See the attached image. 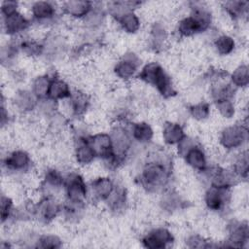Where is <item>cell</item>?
Segmentation results:
<instances>
[{"mask_svg":"<svg viewBox=\"0 0 249 249\" xmlns=\"http://www.w3.org/2000/svg\"><path fill=\"white\" fill-rule=\"evenodd\" d=\"M139 77L143 81L155 86L163 96H171L174 93L170 78L156 62L147 64L142 69Z\"/></svg>","mask_w":249,"mask_h":249,"instance_id":"obj_1","label":"cell"},{"mask_svg":"<svg viewBox=\"0 0 249 249\" xmlns=\"http://www.w3.org/2000/svg\"><path fill=\"white\" fill-rule=\"evenodd\" d=\"M141 179L146 187H160L167 179V169L165 164L160 160L148 162L142 170Z\"/></svg>","mask_w":249,"mask_h":249,"instance_id":"obj_2","label":"cell"},{"mask_svg":"<svg viewBox=\"0 0 249 249\" xmlns=\"http://www.w3.org/2000/svg\"><path fill=\"white\" fill-rule=\"evenodd\" d=\"M248 136L247 127L240 124H234L226 127L221 135V143L227 149H235L240 147Z\"/></svg>","mask_w":249,"mask_h":249,"instance_id":"obj_3","label":"cell"},{"mask_svg":"<svg viewBox=\"0 0 249 249\" xmlns=\"http://www.w3.org/2000/svg\"><path fill=\"white\" fill-rule=\"evenodd\" d=\"M88 142L93 150L95 156L102 157L106 160H115L116 156L113 151L111 136L105 133H99L88 139Z\"/></svg>","mask_w":249,"mask_h":249,"instance_id":"obj_4","label":"cell"},{"mask_svg":"<svg viewBox=\"0 0 249 249\" xmlns=\"http://www.w3.org/2000/svg\"><path fill=\"white\" fill-rule=\"evenodd\" d=\"M66 195L69 202L82 203L87 196V188L83 178L78 174H71L65 182Z\"/></svg>","mask_w":249,"mask_h":249,"instance_id":"obj_5","label":"cell"},{"mask_svg":"<svg viewBox=\"0 0 249 249\" xmlns=\"http://www.w3.org/2000/svg\"><path fill=\"white\" fill-rule=\"evenodd\" d=\"M173 241L172 234L163 228L156 229L143 238V244L148 248L160 249L166 246L167 243Z\"/></svg>","mask_w":249,"mask_h":249,"instance_id":"obj_6","label":"cell"},{"mask_svg":"<svg viewBox=\"0 0 249 249\" xmlns=\"http://www.w3.org/2000/svg\"><path fill=\"white\" fill-rule=\"evenodd\" d=\"M228 189L229 188H222L216 186L210 187L205 195V202L208 208L212 210L220 209L226 202Z\"/></svg>","mask_w":249,"mask_h":249,"instance_id":"obj_7","label":"cell"},{"mask_svg":"<svg viewBox=\"0 0 249 249\" xmlns=\"http://www.w3.org/2000/svg\"><path fill=\"white\" fill-rule=\"evenodd\" d=\"M112 146L115 156L121 157L125 155L126 151L130 147V137L128 133L123 128H116L111 136Z\"/></svg>","mask_w":249,"mask_h":249,"instance_id":"obj_8","label":"cell"},{"mask_svg":"<svg viewBox=\"0 0 249 249\" xmlns=\"http://www.w3.org/2000/svg\"><path fill=\"white\" fill-rule=\"evenodd\" d=\"M137 58L134 54H129L124 57L121 61H119L115 67V73L117 74L118 77L122 79H129L131 78L138 66Z\"/></svg>","mask_w":249,"mask_h":249,"instance_id":"obj_9","label":"cell"},{"mask_svg":"<svg viewBox=\"0 0 249 249\" xmlns=\"http://www.w3.org/2000/svg\"><path fill=\"white\" fill-rule=\"evenodd\" d=\"M186 161L193 168L197 170H204L206 167V158L203 151L196 146H191L184 154Z\"/></svg>","mask_w":249,"mask_h":249,"instance_id":"obj_10","label":"cell"},{"mask_svg":"<svg viewBox=\"0 0 249 249\" xmlns=\"http://www.w3.org/2000/svg\"><path fill=\"white\" fill-rule=\"evenodd\" d=\"M63 9L66 14L74 18L86 17L91 11V3L89 1H68L64 3Z\"/></svg>","mask_w":249,"mask_h":249,"instance_id":"obj_11","label":"cell"},{"mask_svg":"<svg viewBox=\"0 0 249 249\" xmlns=\"http://www.w3.org/2000/svg\"><path fill=\"white\" fill-rule=\"evenodd\" d=\"M162 137L167 144H179L184 138L185 134L180 124L168 123L164 125L162 130Z\"/></svg>","mask_w":249,"mask_h":249,"instance_id":"obj_12","label":"cell"},{"mask_svg":"<svg viewBox=\"0 0 249 249\" xmlns=\"http://www.w3.org/2000/svg\"><path fill=\"white\" fill-rule=\"evenodd\" d=\"M114 184L109 178H98L92 182V191L99 199H108L114 192Z\"/></svg>","mask_w":249,"mask_h":249,"instance_id":"obj_13","label":"cell"},{"mask_svg":"<svg viewBox=\"0 0 249 249\" xmlns=\"http://www.w3.org/2000/svg\"><path fill=\"white\" fill-rule=\"evenodd\" d=\"M70 89L68 85L58 79L51 80L49 91H48V97L53 100H58V99H64L67 97H70Z\"/></svg>","mask_w":249,"mask_h":249,"instance_id":"obj_14","label":"cell"},{"mask_svg":"<svg viewBox=\"0 0 249 249\" xmlns=\"http://www.w3.org/2000/svg\"><path fill=\"white\" fill-rule=\"evenodd\" d=\"M28 22L25 18L19 13L16 12L5 18V26L8 33H17L19 32L27 26Z\"/></svg>","mask_w":249,"mask_h":249,"instance_id":"obj_15","label":"cell"},{"mask_svg":"<svg viewBox=\"0 0 249 249\" xmlns=\"http://www.w3.org/2000/svg\"><path fill=\"white\" fill-rule=\"evenodd\" d=\"M37 210L41 219L45 221H50L57 215L59 211V206L53 199L46 198L40 202Z\"/></svg>","mask_w":249,"mask_h":249,"instance_id":"obj_16","label":"cell"},{"mask_svg":"<svg viewBox=\"0 0 249 249\" xmlns=\"http://www.w3.org/2000/svg\"><path fill=\"white\" fill-rule=\"evenodd\" d=\"M30 159L28 155L23 151H16L10 155L6 160L8 167L15 170H22L28 166Z\"/></svg>","mask_w":249,"mask_h":249,"instance_id":"obj_17","label":"cell"},{"mask_svg":"<svg viewBox=\"0 0 249 249\" xmlns=\"http://www.w3.org/2000/svg\"><path fill=\"white\" fill-rule=\"evenodd\" d=\"M32 15L39 20L49 19L54 15V8L50 2H36L32 6Z\"/></svg>","mask_w":249,"mask_h":249,"instance_id":"obj_18","label":"cell"},{"mask_svg":"<svg viewBox=\"0 0 249 249\" xmlns=\"http://www.w3.org/2000/svg\"><path fill=\"white\" fill-rule=\"evenodd\" d=\"M122 27L129 33H134L139 29L140 21L138 17L131 11H127L117 18Z\"/></svg>","mask_w":249,"mask_h":249,"instance_id":"obj_19","label":"cell"},{"mask_svg":"<svg viewBox=\"0 0 249 249\" xmlns=\"http://www.w3.org/2000/svg\"><path fill=\"white\" fill-rule=\"evenodd\" d=\"M76 160L81 164H88L91 162L95 157V154L89 146L88 140L83 141L76 149Z\"/></svg>","mask_w":249,"mask_h":249,"instance_id":"obj_20","label":"cell"},{"mask_svg":"<svg viewBox=\"0 0 249 249\" xmlns=\"http://www.w3.org/2000/svg\"><path fill=\"white\" fill-rule=\"evenodd\" d=\"M132 136L141 143L149 142L153 137V129L146 123H138L132 128Z\"/></svg>","mask_w":249,"mask_h":249,"instance_id":"obj_21","label":"cell"},{"mask_svg":"<svg viewBox=\"0 0 249 249\" xmlns=\"http://www.w3.org/2000/svg\"><path fill=\"white\" fill-rule=\"evenodd\" d=\"M248 240V227L247 224L238 225L233 229L230 235V242L232 246H242Z\"/></svg>","mask_w":249,"mask_h":249,"instance_id":"obj_22","label":"cell"},{"mask_svg":"<svg viewBox=\"0 0 249 249\" xmlns=\"http://www.w3.org/2000/svg\"><path fill=\"white\" fill-rule=\"evenodd\" d=\"M231 82L235 87H246L249 82V70L247 65L238 66L231 74Z\"/></svg>","mask_w":249,"mask_h":249,"instance_id":"obj_23","label":"cell"},{"mask_svg":"<svg viewBox=\"0 0 249 249\" xmlns=\"http://www.w3.org/2000/svg\"><path fill=\"white\" fill-rule=\"evenodd\" d=\"M215 48L220 54L226 55L231 53L235 46L234 40L228 35H222L215 41Z\"/></svg>","mask_w":249,"mask_h":249,"instance_id":"obj_24","label":"cell"},{"mask_svg":"<svg viewBox=\"0 0 249 249\" xmlns=\"http://www.w3.org/2000/svg\"><path fill=\"white\" fill-rule=\"evenodd\" d=\"M227 12L234 18H240L247 13L248 2L244 1H230L226 3Z\"/></svg>","mask_w":249,"mask_h":249,"instance_id":"obj_25","label":"cell"},{"mask_svg":"<svg viewBox=\"0 0 249 249\" xmlns=\"http://www.w3.org/2000/svg\"><path fill=\"white\" fill-rule=\"evenodd\" d=\"M51 80L47 76L38 77L33 83V93L38 97H44L48 95Z\"/></svg>","mask_w":249,"mask_h":249,"instance_id":"obj_26","label":"cell"},{"mask_svg":"<svg viewBox=\"0 0 249 249\" xmlns=\"http://www.w3.org/2000/svg\"><path fill=\"white\" fill-rule=\"evenodd\" d=\"M35 97L28 91H21L17 95L16 103L21 110H31L35 105Z\"/></svg>","mask_w":249,"mask_h":249,"instance_id":"obj_27","label":"cell"},{"mask_svg":"<svg viewBox=\"0 0 249 249\" xmlns=\"http://www.w3.org/2000/svg\"><path fill=\"white\" fill-rule=\"evenodd\" d=\"M233 89L231 85H218L212 89V95L216 101L230 99L232 96Z\"/></svg>","mask_w":249,"mask_h":249,"instance_id":"obj_28","label":"cell"},{"mask_svg":"<svg viewBox=\"0 0 249 249\" xmlns=\"http://www.w3.org/2000/svg\"><path fill=\"white\" fill-rule=\"evenodd\" d=\"M216 106L221 113L222 116L225 118H231L234 115V106L230 99H223L216 101Z\"/></svg>","mask_w":249,"mask_h":249,"instance_id":"obj_29","label":"cell"},{"mask_svg":"<svg viewBox=\"0 0 249 249\" xmlns=\"http://www.w3.org/2000/svg\"><path fill=\"white\" fill-rule=\"evenodd\" d=\"M234 172L241 177H246L248 173V156L247 153H242L234 163Z\"/></svg>","mask_w":249,"mask_h":249,"instance_id":"obj_30","label":"cell"},{"mask_svg":"<svg viewBox=\"0 0 249 249\" xmlns=\"http://www.w3.org/2000/svg\"><path fill=\"white\" fill-rule=\"evenodd\" d=\"M191 114L196 120H204L209 115V106L204 102L198 103L191 108Z\"/></svg>","mask_w":249,"mask_h":249,"instance_id":"obj_31","label":"cell"},{"mask_svg":"<svg viewBox=\"0 0 249 249\" xmlns=\"http://www.w3.org/2000/svg\"><path fill=\"white\" fill-rule=\"evenodd\" d=\"M46 183L53 188H59L63 184V178L56 170H49L46 173Z\"/></svg>","mask_w":249,"mask_h":249,"instance_id":"obj_32","label":"cell"},{"mask_svg":"<svg viewBox=\"0 0 249 249\" xmlns=\"http://www.w3.org/2000/svg\"><path fill=\"white\" fill-rule=\"evenodd\" d=\"M165 36H166L165 35V30L161 25L156 24L153 27L152 34H151V39H152V42H153L154 46L160 45L164 41Z\"/></svg>","mask_w":249,"mask_h":249,"instance_id":"obj_33","label":"cell"},{"mask_svg":"<svg viewBox=\"0 0 249 249\" xmlns=\"http://www.w3.org/2000/svg\"><path fill=\"white\" fill-rule=\"evenodd\" d=\"M41 247L44 248H56L60 246V240L54 235H45L40 239Z\"/></svg>","mask_w":249,"mask_h":249,"instance_id":"obj_34","label":"cell"},{"mask_svg":"<svg viewBox=\"0 0 249 249\" xmlns=\"http://www.w3.org/2000/svg\"><path fill=\"white\" fill-rule=\"evenodd\" d=\"M22 51L29 55H37L42 52V46L35 42H25L21 45Z\"/></svg>","mask_w":249,"mask_h":249,"instance_id":"obj_35","label":"cell"},{"mask_svg":"<svg viewBox=\"0 0 249 249\" xmlns=\"http://www.w3.org/2000/svg\"><path fill=\"white\" fill-rule=\"evenodd\" d=\"M12 208V201L10 198L2 196L1 200V216H2V221H4L8 216Z\"/></svg>","mask_w":249,"mask_h":249,"instance_id":"obj_36","label":"cell"},{"mask_svg":"<svg viewBox=\"0 0 249 249\" xmlns=\"http://www.w3.org/2000/svg\"><path fill=\"white\" fill-rule=\"evenodd\" d=\"M17 7H18V3L14 2V1H8V2H4L2 5V12L5 15V17L10 16L14 13L17 12Z\"/></svg>","mask_w":249,"mask_h":249,"instance_id":"obj_37","label":"cell"}]
</instances>
